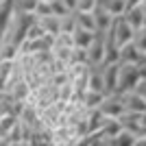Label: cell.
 Returning <instances> with one entry per match:
<instances>
[{
    "label": "cell",
    "instance_id": "7c38bea8",
    "mask_svg": "<svg viewBox=\"0 0 146 146\" xmlns=\"http://www.w3.org/2000/svg\"><path fill=\"white\" fill-rule=\"evenodd\" d=\"M120 63H135V66H140V63H142V52L135 48L133 42L120 48Z\"/></svg>",
    "mask_w": 146,
    "mask_h": 146
},
{
    "label": "cell",
    "instance_id": "d6986e66",
    "mask_svg": "<svg viewBox=\"0 0 146 146\" xmlns=\"http://www.w3.org/2000/svg\"><path fill=\"white\" fill-rule=\"evenodd\" d=\"M18 57H20V46L9 42L0 44V61H18Z\"/></svg>",
    "mask_w": 146,
    "mask_h": 146
},
{
    "label": "cell",
    "instance_id": "30bf717a",
    "mask_svg": "<svg viewBox=\"0 0 146 146\" xmlns=\"http://www.w3.org/2000/svg\"><path fill=\"white\" fill-rule=\"evenodd\" d=\"M122 18H124L129 24L133 26V31L146 26V15H144V7H142V5H140V7H131V9H127V13H124Z\"/></svg>",
    "mask_w": 146,
    "mask_h": 146
},
{
    "label": "cell",
    "instance_id": "5bb4252c",
    "mask_svg": "<svg viewBox=\"0 0 146 146\" xmlns=\"http://www.w3.org/2000/svg\"><path fill=\"white\" fill-rule=\"evenodd\" d=\"M13 66L15 61H0V92L9 90V83L13 79Z\"/></svg>",
    "mask_w": 146,
    "mask_h": 146
},
{
    "label": "cell",
    "instance_id": "484cf974",
    "mask_svg": "<svg viewBox=\"0 0 146 146\" xmlns=\"http://www.w3.org/2000/svg\"><path fill=\"white\" fill-rule=\"evenodd\" d=\"M72 63H79V66H90V55H87V50L74 48V52H72ZM72 63H70V66H72Z\"/></svg>",
    "mask_w": 146,
    "mask_h": 146
},
{
    "label": "cell",
    "instance_id": "8992f818",
    "mask_svg": "<svg viewBox=\"0 0 146 146\" xmlns=\"http://www.w3.org/2000/svg\"><path fill=\"white\" fill-rule=\"evenodd\" d=\"M107 120L109 118L105 116L100 109H94L87 113V131H90V137H96V135L103 133L105 124H107Z\"/></svg>",
    "mask_w": 146,
    "mask_h": 146
},
{
    "label": "cell",
    "instance_id": "ffe728a7",
    "mask_svg": "<svg viewBox=\"0 0 146 146\" xmlns=\"http://www.w3.org/2000/svg\"><path fill=\"white\" fill-rule=\"evenodd\" d=\"M39 0H13V11L24 13V15H35V9Z\"/></svg>",
    "mask_w": 146,
    "mask_h": 146
},
{
    "label": "cell",
    "instance_id": "52a82bcc",
    "mask_svg": "<svg viewBox=\"0 0 146 146\" xmlns=\"http://www.w3.org/2000/svg\"><path fill=\"white\" fill-rule=\"evenodd\" d=\"M92 15H94V22H96V33H107V31L111 29V24H113V20H116L105 7H100V5L94 9Z\"/></svg>",
    "mask_w": 146,
    "mask_h": 146
},
{
    "label": "cell",
    "instance_id": "d6a6232c",
    "mask_svg": "<svg viewBox=\"0 0 146 146\" xmlns=\"http://www.w3.org/2000/svg\"><path fill=\"white\" fill-rule=\"evenodd\" d=\"M135 146H146V137H137V142H135Z\"/></svg>",
    "mask_w": 146,
    "mask_h": 146
},
{
    "label": "cell",
    "instance_id": "83f0119b",
    "mask_svg": "<svg viewBox=\"0 0 146 146\" xmlns=\"http://www.w3.org/2000/svg\"><path fill=\"white\" fill-rule=\"evenodd\" d=\"M46 15H52V7H50V2L39 0V5L35 9V18H46Z\"/></svg>",
    "mask_w": 146,
    "mask_h": 146
},
{
    "label": "cell",
    "instance_id": "e575fe53",
    "mask_svg": "<svg viewBox=\"0 0 146 146\" xmlns=\"http://www.w3.org/2000/svg\"><path fill=\"white\" fill-rule=\"evenodd\" d=\"M140 66H146V55H142V63Z\"/></svg>",
    "mask_w": 146,
    "mask_h": 146
},
{
    "label": "cell",
    "instance_id": "277c9868",
    "mask_svg": "<svg viewBox=\"0 0 146 146\" xmlns=\"http://www.w3.org/2000/svg\"><path fill=\"white\" fill-rule=\"evenodd\" d=\"M100 111H103L109 120H120V118L127 113L122 94H109V96H105L103 105H100Z\"/></svg>",
    "mask_w": 146,
    "mask_h": 146
},
{
    "label": "cell",
    "instance_id": "9c48e42d",
    "mask_svg": "<svg viewBox=\"0 0 146 146\" xmlns=\"http://www.w3.org/2000/svg\"><path fill=\"white\" fill-rule=\"evenodd\" d=\"M35 22L42 26V31L50 37H57L61 33V20L57 15H46V18H35Z\"/></svg>",
    "mask_w": 146,
    "mask_h": 146
},
{
    "label": "cell",
    "instance_id": "3957f363",
    "mask_svg": "<svg viewBox=\"0 0 146 146\" xmlns=\"http://www.w3.org/2000/svg\"><path fill=\"white\" fill-rule=\"evenodd\" d=\"M87 55H90V68H103L105 59H107V39H105V33H96L92 46L87 48Z\"/></svg>",
    "mask_w": 146,
    "mask_h": 146
},
{
    "label": "cell",
    "instance_id": "e0dca14e",
    "mask_svg": "<svg viewBox=\"0 0 146 146\" xmlns=\"http://www.w3.org/2000/svg\"><path fill=\"white\" fill-rule=\"evenodd\" d=\"M74 20H76V29H83V31H92V33H96V22H94V15H92V13L74 11Z\"/></svg>",
    "mask_w": 146,
    "mask_h": 146
},
{
    "label": "cell",
    "instance_id": "8d00e7d4",
    "mask_svg": "<svg viewBox=\"0 0 146 146\" xmlns=\"http://www.w3.org/2000/svg\"><path fill=\"white\" fill-rule=\"evenodd\" d=\"M44 2H55V0H44Z\"/></svg>",
    "mask_w": 146,
    "mask_h": 146
},
{
    "label": "cell",
    "instance_id": "9a60e30c",
    "mask_svg": "<svg viewBox=\"0 0 146 146\" xmlns=\"http://www.w3.org/2000/svg\"><path fill=\"white\" fill-rule=\"evenodd\" d=\"M100 7H105L113 18H122L127 13V0H100Z\"/></svg>",
    "mask_w": 146,
    "mask_h": 146
},
{
    "label": "cell",
    "instance_id": "4316f807",
    "mask_svg": "<svg viewBox=\"0 0 146 146\" xmlns=\"http://www.w3.org/2000/svg\"><path fill=\"white\" fill-rule=\"evenodd\" d=\"M42 37H46V33H44L42 26L35 22V24L29 29V33H26V39H29V42H35V39H42Z\"/></svg>",
    "mask_w": 146,
    "mask_h": 146
},
{
    "label": "cell",
    "instance_id": "d590c367",
    "mask_svg": "<svg viewBox=\"0 0 146 146\" xmlns=\"http://www.w3.org/2000/svg\"><path fill=\"white\" fill-rule=\"evenodd\" d=\"M142 7H144V15H146V0H144V5H142Z\"/></svg>",
    "mask_w": 146,
    "mask_h": 146
},
{
    "label": "cell",
    "instance_id": "6da1fadb",
    "mask_svg": "<svg viewBox=\"0 0 146 146\" xmlns=\"http://www.w3.org/2000/svg\"><path fill=\"white\" fill-rule=\"evenodd\" d=\"M133 35H135L133 26L129 24L124 18H116V20H113V24H111V29L105 33L107 42H111L116 48H122V46L131 44V42H133Z\"/></svg>",
    "mask_w": 146,
    "mask_h": 146
},
{
    "label": "cell",
    "instance_id": "4fadbf2b",
    "mask_svg": "<svg viewBox=\"0 0 146 146\" xmlns=\"http://www.w3.org/2000/svg\"><path fill=\"white\" fill-rule=\"evenodd\" d=\"M94 37H96V33H92V31H83V29H76L72 33V39H74V48H83L87 50L92 46V42H94Z\"/></svg>",
    "mask_w": 146,
    "mask_h": 146
},
{
    "label": "cell",
    "instance_id": "74e56055",
    "mask_svg": "<svg viewBox=\"0 0 146 146\" xmlns=\"http://www.w3.org/2000/svg\"><path fill=\"white\" fill-rule=\"evenodd\" d=\"M2 2H7V0H0V5H2Z\"/></svg>",
    "mask_w": 146,
    "mask_h": 146
},
{
    "label": "cell",
    "instance_id": "8fae6325",
    "mask_svg": "<svg viewBox=\"0 0 146 146\" xmlns=\"http://www.w3.org/2000/svg\"><path fill=\"white\" fill-rule=\"evenodd\" d=\"M87 92H98L107 96V87H105V79L100 68H90V81H87Z\"/></svg>",
    "mask_w": 146,
    "mask_h": 146
},
{
    "label": "cell",
    "instance_id": "44dd1931",
    "mask_svg": "<svg viewBox=\"0 0 146 146\" xmlns=\"http://www.w3.org/2000/svg\"><path fill=\"white\" fill-rule=\"evenodd\" d=\"M18 124H20V118L18 116H7V118H2V120H0V137L7 140V135L11 133Z\"/></svg>",
    "mask_w": 146,
    "mask_h": 146
},
{
    "label": "cell",
    "instance_id": "ac0fdd59",
    "mask_svg": "<svg viewBox=\"0 0 146 146\" xmlns=\"http://www.w3.org/2000/svg\"><path fill=\"white\" fill-rule=\"evenodd\" d=\"M103 100H105V94H98V92H85V96H83V107H85L87 111L100 109Z\"/></svg>",
    "mask_w": 146,
    "mask_h": 146
},
{
    "label": "cell",
    "instance_id": "1f68e13d",
    "mask_svg": "<svg viewBox=\"0 0 146 146\" xmlns=\"http://www.w3.org/2000/svg\"><path fill=\"white\" fill-rule=\"evenodd\" d=\"M144 5V0H127V9H131V7H140Z\"/></svg>",
    "mask_w": 146,
    "mask_h": 146
},
{
    "label": "cell",
    "instance_id": "2e32d148",
    "mask_svg": "<svg viewBox=\"0 0 146 146\" xmlns=\"http://www.w3.org/2000/svg\"><path fill=\"white\" fill-rule=\"evenodd\" d=\"M124 131V127H122L120 120H107V124H105L103 133L98 135L100 140H113V137H118V135Z\"/></svg>",
    "mask_w": 146,
    "mask_h": 146
},
{
    "label": "cell",
    "instance_id": "7a4b0ae2",
    "mask_svg": "<svg viewBox=\"0 0 146 146\" xmlns=\"http://www.w3.org/2000/svg\"><path fill=\"white\" fill-rule=\"evenodd\" d=\"M142 81L140 66L135 63H120V81H118V94H129L135 92Z\"/></svg>",
    "mask_w": 146,
    "mask_h": 146
},
{
    "label": "cell",
    "instance_id": "cb8c5ba5",
    "mask_svg": "<svg viewBox=\"0 0 146 146\" xmlns=\"http://www.w3.org/2000/svg\"><path fill=\"white\" fill-rule=\"evenodd\" d=\"M61 20V33H70L72 35L74 31H76V20H74V13H68V15H63Z\"/></svg>",
    "mask_w": 146,
    "mask_h": 146
},
{
    "label": "cell",
    "instance_id": "836d02e7",
    "mask_svg": "<svg viewBox=\"0 0 146 146\" xmlns=\"http://www.w3.org/2000/svg\"><path fill=\"white\" fill-rule=\"evenodd\" d=\"M0 146H11V144H9L7 140H0Z\"/></svg>",
    "mask_w": 146,
    "mask_h": 146
},
{
    "label": "cell",
    "instance_id": "d4e9b609",
    "mask_svg": "<svg viewBox=\"0 0 146 146\" xmlns=\"http://www.w3.org/2000/svg\"><path fill=\"white\" fill-rule=\"evenodd\" d=\"M55 48H74V39L70 33H59L55 37Z\"/></svg>",
    "mask_w": 146,
    "mask_h": 146
},
{
    "label": "cell",
    "instance_id": "4dcf8cb0",
    "mask_svg": "<svg viewBox=\"0 0 146 146\" xmlns=\"http://www.w3.org/2000/svg\"><path fill=\"white\" fill-rule=\"evenodd\" d=\"M135 92H137V94H140V96L146 100V79L140 81V85H137V90H135Z\"/></svg>",
    "mask_w": 146,
    "mask_h": 146
},
{
    "label": "cell",
    "instance_id": "ba28073f",
    "mask_svg": "<svg viewBox=\"0 0 146 146\" xmlns=\"http://www.w3.org/2000/svg\"><path fill=\"white\" fill-rule=\"evenodd\" d=\"M124 98V107H127V113H146V100L137 94V92H129V94H122Z\"/></svg>",
    "mask_w": 146,
    "mask_h": 146
},
{
    "label": "cell",
    "instance_id": "7402d4cb",
    "mask_svg": "<svg viewBox=\"0 0 146 146\" xmlns=\"http://www.w3.org/2000/svg\"><path fill=\"white\" fill-rule=\"evenodd\" d=\"M72 52H74V48H52L55 59L61 61V63H66V66H70V63H72Z\"/></svg>",
    "mask_w": 146,
    "mask_h": 146
},
{
    "label": "cell",
    "instance_id": "5b68a950",
    "mask_svg": "<svg viewBox=\"0 0 146 146\" xmlns=\"http://www.w3.org/2000/svg\"><path fill=\"white\" fill-rule=\"evenodd\" d=\"M105 79V87H107V96L109 94H118V81H120V63H107L100 68Z\"/></svg>",
    "mask_w": 146,
    "mask_h": 146
},
{
    "label": "cell",
    "instance_id": "f546056e",
    "mask_svg": "<svg viewBox=\"0 0 146 146\" xmlns=\"http://www.w3.org/2000/svg\"><path fill=\"white\" fill-rule=\"evenodd\" d=\"M61 2H63V7H66L68 11H76V5H79V0H61Z\"/></svg>",
    "mask_w": 146,
    "mask_h": 146
},
{
    "label": "cell",
    "instance_id": "f1b7e54d",
    "mask_svg": "<svg viewBox=\"0 0 146 146\" xmlns=\"http://www.w3.org/2000/svg\"><path fill=\"white\" fill-rule=\"evenodd\" d=\"M50 7H52V15H57V18H63V15H68V13H72V11H68L66 7H63V2H61V0L50 2Z\"/></svg>",
    "mask_w": 146,
    "mask_h": 146
},
{
    "label": "cell",
    "instance_id": "603a6c76",
    "mask_svg": "<svg viewBox=\"0 0 146 146\" xmlns=\"http://www.w3.org/2000/svg\"><path fill=\"white\" fill-rule=\"evenodd\" d=\"M133 44H135V48L140 50L142 55H146V26H142V29L135 31V35H133Z\"/></svg>",
    "mask_w": 146,
    "mask_h": 146
}]
</instances>
